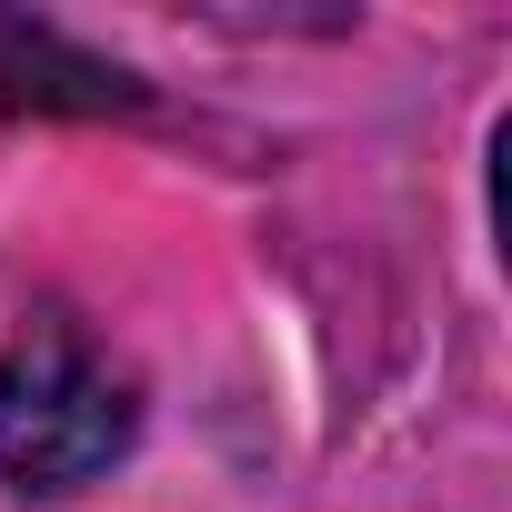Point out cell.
<instances>
[{
    "label": "cell",
    "mask_w": 512,
    "mask_h": 512,
    "mask_svg": "<svg viewBox=\"0 0 512 512\" xmlns=\"http://www.w3.org/2000/svg\"><path fill=\"white\" fill-rule=\"evenodd\" d=\"M141 442V382L81 322H31L0 352V482L81 492Z\"/></svg>",
    "instance_id": "obj_1"
}]
</instances>
